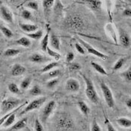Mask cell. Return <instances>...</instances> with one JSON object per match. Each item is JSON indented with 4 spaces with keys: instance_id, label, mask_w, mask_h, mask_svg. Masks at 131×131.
Returning <instances> with one entry per match:
<instances>
[{
    "instance_id": "6da1fadb",
    "label": "cell",
    "mask_w": 131,
    "mask_h": 131,
    "mask_svg": "<svg viewBox=\"0 0 131 131\" xmlns=\"http://www.w3.org/2000/svg\"><path fill=\"white\" fill-rule=\"evenodd\" d=\"M64 26L68 29L81 31L85 28V22L80 15L71 14L65 18L64 21Z\"/></svg>"
},
{
    "instance_id": "7a4b0ae2",
    "label": "cell",
    "mask_w": 131,
    "mask_h": 131,
    "mask_svg": "<svg viewBox=\"0 0 131 131\" xmlns=\"http://www.w3.org/2000/svg\"><path fill=\"white\" fill-rule=\"evenodd\" d=\"M81 77H82L83 80L85 84V95L88 97V99L91 101V103L94 104H97L99 103L100 98L98 96V94L96 91V89L94 85V83L90 78L87 77L85 74L81 73Z\"/></svg>"
},
{
    "instance_id": "3957f363",
    "label": "cell",
    "mask_w": 131,
    "mask_h": 131,
    "mask_svg": "<svg viewBox=\"0 0 131 131\" xmlns=\"http://www.w3.org/2000/svg\"><path fill=\"white\" fill-rule=\"evenodd\" d=\"M22 104V101L16 97H8L2 101L0 104L1 112L3 114H6L8 112L13 111Z\"/></svg>"
},
{
    "instance_id": "277c9868",
    "label": "cell",
    "mask_w": 131,
    "mask_h": 131,
    "mask_svg": "<svg viewBox=\"0 0 131 131\" xmlns=\"http://www.w3.org/2000/svg\"><path fill=\"white\" fill-rule=\"evenodd\" d=\"M56 127L61 130H71L73 127V121L66 113H63L58 118L56 121Z\"/></svg>"
},
{
    "instance_id": "5b68a950",
    "label": "cell",
    "mask_w": 131,
    "mask_h": 131,
    "mask_svg": "<svg viewBox=\"0 0 131 131\" xmlns=\"http://www.w3.org/2000/svg\"><path fill=\"white\" fill-rule=\"evenodd\" d=\"M100 86L106 105L110 108H113L115 106V99L110 88L103 81L100 82Z\"/></svg>"
},
{
    "instance_id": "8992f818",
    "label": "cell",
    "mask_w": 131,
    "mask_h": 131,
    "mask_svg": "<svg viewBox=\"0 0 131 131\" xmlns=\"http://www.w3.org/2000/svg\"><path fill=\"white\" fill-rule=\"evenodd\" d=\"M47 101V98L45 97H39L35 98V100L31 101L30 103H28V105L24 107V110L20 112V115L26 114L27 112L33 111V110H36L40 109V107L45 103V102Z\"/></svg>"
},
{
    "instance_id": "52a82bcc",
    "label": "cell",
    "mask_w": 131,
    "mask_h": 131,
    "mask_svg": "<svg viewBox=\"0 0 131 131\" xmlns=\"http://www.w3.org/2000/svg\"><path fill=\"white\" fill-rule=\"evenodd\" d=\"M78 40H79L81 44L82 45V47L85 48V50L87 51L89 54L93 55V56H96V57H97L99 59H103V60H105V59H106L108 58V56L106 54L101 52V51L97 50L94 47H92L91 44H89L86 41L82 40V38H78Z\"/></svg>"
},
{
    "instance_id": "ba28073f",
    "label": "cell",
    "mask_w": 131,
    "mask_h": 131,
    "mask_svg": "<svg viewBox=\"0 0 131 131\" xmlns=\"http://www.w3.org/2000/svg\"><path fill=\"white\" fill-rule=\"evenodd\" d=\"M56 106V103L55 101H49L43 108L41 114H40V120L42 122L45 123L47 121V119L50 117V115L52 114Z\"/></svg>"
},
{
    "instance_id": "9c48e42d",
    "label": "cell",
    "mask_w": 131,
    "mask_h": 131,
    "mask_svg": "<svg viewBox=\"0 0 131 131\" xmlns=\"http://www.w3.org/2000/svg\"><path fill=\"white\" fill-rule=\"evenodd\" d=\"M118 42L124 48L128 49L131 47L130 35L123 29L120 28L118 31Z\"/></svg>"
},
{
    "instance_id": "30bf717a",
    "label": "cell",
    "mask_w": 131,
    "mask_h": 131,
    "mask_svg": "<svg viewBox=\"0 0 131 131\" xmlns=\"http://www.w3.org/2000/svg\"><path fill=\"white\" fill-rule=\"evenodd\" d=\"M0 18L9 24H13L14 21L12 11L5 5L0 6Z\"/></svg>"
},
{
    "instance_id": "8fae6325",
    "label": "cell",
    "mask_w": 131,
    "mask_h": 131,
    "mask_svg": "<svg viewBox=\"0 0 131 131\" xmlns=\"http://www.w3.org/2000/svg\"><path fill=\"white\" fill-rule=\"evenodd\" d=\"M105 32L106 34L113 40V42L115 44L118 43V32L115 29L114 25L112 23H108L106 24L105 27Z\"/></svg>"
},
{
    "instance_id": "7c38bea8",
    "label": "cell",
    "mask_w": 131,
    "mask_h": 131,
    "mask_svg": "<svg viewBox=\"0 0 131 131\" xmlns=\"http://www.w3.org/2000/svg\"><path fill=\"white\" fill-rule=\"evenodd\" d=\"M65 89L71 93H77L80 89V83L76 79L70 78L65 82Z\"/></svg>"
},
{
    "instance_id": "4fadbf2b",
    "label": "cell",
    "mask_w": 131,
    "mask_h": 131,
    "mask_svg": "<svg viewBox=\"0 0 131 131\" xmlns=\"http://www.w3.org/2000/svg\"><path fill=\"white\" fill-rule=\"evenodd\" d=\"M78 2L85 5L91 10L95 12L100 11L102 8L101 0H78Z\"/></svg>"
},
{
    "instance_id": "5bb4252c",
    "label": "cell",
    "mask_w": 131,
    "mask_h": 131,
    "mask_svg": "<svg viewBox=\"0 0 131 131\" xmlns=\"http://www.w3.org/2000/svg\"><path fill=\"white\" fill-rule=\"evenodd\" d=\"M29 60L32 63L35 64H43L47 61H50V58H48L39 52H34L31 53L30 56H29Z\"/></svg>"
},
{
    "instance_id": "9a60e30c",
    "label": "cell",
    "mask_w": 131,
    "mask_h": 131,
    "mask_svg": "<svg viewBox=\"0 0 131 131\" xmlns=\"http://www.w3.org/2000/svg\"><path fill=\"white\" fill-rule=\"evenodd\" d=\"M26 71V68L18 63H16L14 64L11 69H10V75L12 77H20L22 76L23 74H24Z\"/></svg>"
},
{
    "instance_id": "2e32d148",
    "label": "cell",
    "mask_w": 131,
    "mask_h": 131,
    "mask_svg": "<svg viewBox=\"0 0 131 131\" xmlns=\"http://www.w3.org/2000/svg\"><path fill=\"white\" fill-rule=\"evenodd\" d=\"M49 44L50 45L52 49H53V50H55L56 51L60 50V40H59V38H58V36L56 34L52 33L51 35H50Z\"/></svg>"
},
{
    "instance_id": "e0dca14e",
    "label": "cell",
    "mask_w": 131,
    "mask_h": 131,
    "mask_svg": "<svg viewBox=\"0 0 131 131\" xmlns=\"http://www.w3.org/2000/svg\"><path fill=\"white\" fill-rule=\"evenodd\" d=\"M54 2H55V0H43L42 1V7H43V13L46 17H48L50 16Z\"/></svg>"
},
{
    "instance_id": "ac0fdd59",
    "label": "cell",
    "mask_w": 131,
    "mask_h": 131,
    "mask_svg": "<svg viewBox=\"0 0 131 131\" xmlns=\"http://www.w3.org/2000/svg\"><path fill=\"white\" fill-rule=\"evenodd\" d=\"M20 29L26 32V34L31 33L38 29V26L35 24H30V23H20L19 24Z\"/></svg>"
},
{
    "instance_id": "d6986e66",
    "label": "cell",
    "mask_w": 131,
    "mask_h": 131,
    "mask_svg": "<svg viewBox=\"0 0 131 131\" xmlns=\"http://www.w3.org/2000/svg\"><path fill=\"white\" fill-rule=\"evenodd\" d=\"M50 29L48 26L46 35L44 36H43V38H41V40H40V48H41L42 51H43V52H46L47 47H49L48 45H49V41H50Z\"/></svg>"
},
{
    "instance_id": "ffe728a7",
    "label": "cell",
    "mask_w": 131,
    "mask_h": 131,
    "mask_svg": "<svg viewBox=\"0 0 131 131\" xmlns=\"http://www.w3.org/2000/svg\"><path fill=\"white\" fill-rule=\"evenodd\" d=\"M27 124V118H22L21 120L14 124L10 128V131H17L20 130L21 129H23Z\"/></svg>"
},
{
    "instance_id": "44dd1931",
    "label": "cell",
    "mask_w": 131,
    "mask_h": 131,
    "mask_svg": "<svg viewBox=\"0 0 131 131\" xmlns=\"http://www.w3.org/2000/svg\"><path fill=\"white\" fill-rule=\"evenodd\" d=\"M77 106L79 110H80V112L85 116H88L90 113V108L89 106L87 105V103L85 102L82 101H79L77 102Z\"/></svg>"
},
{
    "instance_id": "7402d4cb",
    "label": "cell",
    "mask_w": 131,
    "mask_h": 131,
    "mask_svg": "<svg viewBox=\"0 0 131 131\" xmlns=\"http://www.w3.org/2000/svg\"><path fill=\"white\" fill-rule=\"evenodd\" d=\"M16 44L17 45H20L21 47H26V48H29L30 47L31 45V40L28 38V37H21L19 39L15 41Z\"/></svg>"
},
{
    "instance_id": "603a6c76",
    "label": "cell",
    "mask_w": 131,
    "mask_h": 131,
    "mask_svg": "<svg viewBox=\"0 0 131 131\" xmlns=\"http://www.w3.org/2000/svg\"><path fill=\"white\" fill-rule=\"evenodd\" d=\"M127 59H128V57H121L120 59H118V60L116 61V62L114 64V65L112 67V71H119L121 68H122V67L126 64Z\"/></svg>"
},
{
    "instance_id": "cb8c5ba5",
    "label": "cell",
    "mask_w": 131,
    "mask_h": 131,
    "mask_svg": "<svg viewBox=\"0 0 131 131\" xmlns=\"http://www.w3.org/2000/svg\"><path fill=\"white\" fill-rule=\"evenodd\" d=\"M117 124L124 128H130L131 127V119L125 118V117H121L117 118L116 120Z\"/></svg>"
},
{
    "instance_id": "d4e9b609",
    "label": "cell",
    "mask_w": 131,
    "mask_h": 131,
    "mask_svg": "<svg viewBox=\"0 0 131 131\" xmlns=\"http://www.w3.org/2000/svg\"><path fill=\"white\" fill-rule=\"evenodd\" d=\"M91 67L97 71L98 73H100L101 75H103V76H107L108 75V73H107L106 71L105 70V68L101 64H100L99 63L95 62V61H91Z\"/></svg>"
},
{
    "instance_id": "484cf974",
    "label": "cell",
    "mask_w": 131,
    "mask_h": 131,
    "mask_svg": "<svg viewBox=\"0 0 131 131\" xmlns=\"http://www.w3.org/2000/svg\"><path fill=\"white\" fill-rule=\"evenodd\" d=\"M26 35L28 36L29 38H31V39H34V40H38L43 38V30H41V29H38V30L34 31V32L26 34Z\"/></svg>"
},
{
    "instance_id": "4316f807",
    "label": "cell",
    "mask_w": 131,
    "mask_h": 131,
    "mask_svg": "<svg viewBox=\"0 0 131 131\" xmlns=\"http://www.w3.org/2000/svg\"><path fill=\"white\" fill-rule=\"evenodd\" d=\"M120 76L126 82L131 83V64L126 71L121 72L120 73Z\"/></svg>"
},
{
    "instance_id": "83f0119b",
    "label": "cell",
    "mask_w": 131,
    "mask_h": 131,
    "mask_svg": "<svg viewBox=\"0 0 131 131\" xmlns=\"http://www.w3.org/2000/svg\"><path fill=\"white\" fill-rule=\"evenodd\" d=\"M57 66H59L58 61H51L50 63H48L47 64H46V65L40 70V72H41L42 73L49 72V71H50L51 70L56 68Z\"/></svg>"
},
{
    "instance_id": "f1b7e54d",
    "label": "cell",
    "mask_w": 131,
    "mask_h": 131,
    "mask_svg": "<svg viewBox=\"0 0 131 131\" xmlns=\"http://www.w3.org/2000/svg\"><path fill=\"white\" fill-rule=\"evenodd\" d=\"M47 53L48 54V56L51 57V58H52V59H54L55 60L58 61L59 60L61 59V55L59 52H58V51L55 50H53V49H52L50 48V47H47Z\"/></svg>"
},
{
    "instance_id": "f546056e",
    "label": "cell",
    "mask_w": 131,
    "mask_h": 131,
    "mask_svg": "<svg viewBox=\"0 0 131 131\" xmlns=\"http://www.w3.org/2000/svg\"><path fill=\"white\" fill-rule=\"evenodd\" d=\"M20 53V50L19 49H14V48H8L5 50L4 52V56L6 57H14L17 56Z\"/></svg>"
},
{
    "instance_id": "4dcf8cb0",
    "label": "cell",
    "mask_w": 131,
    "mask_h": 131,
    "mask_svg": "<svg viewBox=\"0 0 131 131\" xmlns=\"http://www.w3.org/2000/svg\"><path fill=\"white\" fill-rule=\"evenodd\" d=\"M0 31L3 34V35L7 38H12L13 36H14V33L13 31L10 30L9 28L5 26H2V25H0Z\"/></svg>"
},
{
    "instance_id": "1f68e13d",
    "label": "cell",
    "mask_w": 131,
    "mask_h": 131,
    "mask_svg": "<svg viewBox=\"0 0 131 131\" xmlns=\"http://www.w3.org/2000/svg\"><path fill=\"white\" fill-rule=\"evenodd\" d=\"M8 89L10 93L14 94H20V87L14 82H10L8 85Z\"/></svg>"
},
{
    "instance_id": "d6a6232c",
    "label": "cell",
    "mask_w": 131,
    "mask_h": 131,
    "mask_svg": "<svg viewBox=\"0 0 131 131\" xmlns=\"http://www.w3.org/2000/svg\"><path fill=\"white\" fill-rule=\"evenodd\" d=\"M31 77H26L25 79H23L22 82H20V89L22 90H26L29 89V87L30 86L31 83Z\"/></svg>"
},
{
    "instance_id": "836d02e7",
    "label": "cell",
    "mask_w": 131,
    "mask_h": 131,
    "mask_svg": "<svg viewBox=\"0 0 131 131\" xmlns=\"http://www.w3.org/2000/svg\"><path fill=\"white\" fill-rule=\"evenodd\" d=\"M29 93L31 96H40V94H42V90H41V89H40L39 85H35L29 90Z\"/></svg>"
},
{
    "instance_id": "e575fe53",
    "label": "cell",
    "mask_w": 131,
    "mask_h": 131,
    "mask_svg": "<svg viewBox=\"0 0 131 131\" xmlns=\"http://www.w3.org/2000/svg\"><path fill=\"white\" fill-rule=\"evenodd\" d=\"M26 8L33 10H38L39 8V4L37 1H29L24 4Z\"/></svg>"
},
{
    "instance_id": "d590c367",
    "label": "cell",
    "mask_w": 131,
    "mask_h": 131,
    "mask_svg": "<svg viewBox=\"0 0 131 131\" xmlns=\"http://www.w3.org/2000/svg\"><path fill=\"white\" fill-rule=\"evenodd\" d=\"M59 83V80L58 78H53V79H51V80L47 82L46 86L49 89H52L55 87H56Z\"/></svg>"
},
{
    "instance_id": "8d00e7d4",
    "label": "cell",
    "mask_w": 131,
    "mask_h": 131,
    "mask_svg": "<svg viewBox=\"0 0 131 131\" xmlns=\"http://www.w3.org/2000/svg\"><path fill=\"white\" fill-rule=\"evenodd\" d=\"M21 17L26 20H31L32 18V14L28 9H23L21 11Z\"/></svg>"
},
{
    "instance_id": "74e56055",
    "label": "cell",
    "mask_w": 131,
    "mask_h": 131,
    "mask_svg": "<svg viewBox=\"0 0 131 131\" xmlns=\"http://www.w3.org/2000/svg\"><path fill=\"white\" fill-rule=\"evenodd\" d=\"M61 70L60 69H52L50 71L48 72V77L50 78V79H53V78H57L60 76L61 74Z\"/></svg>"
},
{
    "instance_id": "f35d334b",
    "label": "cell",
    "mask_w": 131,
    "mask_h": 131,
    "mask_svg": "<svg viewBox=\"0 0 131 131\" xmlns=\"http://www.w3.org/2000/svg\"><path fill=\"white\" fill-rule=\"evenodd\" d=\"M81 68L80 64L77 62H73V63H70L69 66V71L71 72H75V71H80Z\"/></svg>"
},
{
    "instance_id": "ab89813d",
    "label": "cell",
    "mask_w": 131,
    "mask_h": 131,
    "mask_svg": "<svg viewBox=\"0 0 131 131\" xmlns=\"http://www.w3.org/2000/svg\"><path fill=\"white\" fill-rule=\"evenodd\" d=\"M34 127H35V131H44L43 130V127L38 118H36L35 120V123H34Z\"/></svg>"
},
{
    "instance_id": "60d3db41",
    "label": "cell",
    "mask_w": 131,
    "mask_h": 131,
    "mask_svg": "<svg viewBox=\"0 0 131 131\" xmlns=\"http://www.w3.org/2000/svg\"><path fill=\"white\" fill-rule=\"evenodd\" d=\"M91 131H102L101 127L96 119H94L91 125Z\"/></svg>"
},
{
    "instance_id": "b9f144b4",
    "label": "cell",
    "mask_w": 131,
    "mask_h": 131,
    "mask_svg": "<svg viewBox=\"0 0 131 131\" xmlns=\"http://www.w3.org/2000/svg\"><path fill=\"white\" fill-rule=\"evenodd\" d=\"M75 48L80 55H85V50L80 43H75Z\"/></svg>"
},
{
    "instance_id": "7bdbcfd3",
    "label": "cell",
    "mask_w": 131,
    "mask_h": 131,
    "mask_svg": "<svg viewBox=\"0 0 131 131\" xmlns=\"http://www.w3.org/2000/svg\"><path fill=\"white\" fill-rule=\"evenodd\" d=\"M104 123H105V125L106 126V130H107V131H117L107 118H105V122Z\"/></svg>"
},
{
    "instance_id": "ee69618b",
    "label": "cell",
    "mask_w": 131,
    "mask_h": 131,
    "mask_svg": "<svg viewBox=\"0 0 131 131\" xmlns=\"http://www.w3.org/2000/svg\"><path fill=\"white\" fill-rule=\"evenodd\" d=\"M75 59V55L73 52H68L66 55V57H65V60L67 63H71Z\"/></svg>"
},
{
    "instance_id": "f6af8a7d",
    "label": "cell",
    "mask_w": 131,
    "mask_h": 131,
    "mask_svg": "<svg viewBox=\"0 0 131 131\" xmlns=\"http://www.w3.org/2000/svg\"><path fill=\"white\" fill-rule=\"evenodd\" d=\"M122 16L124 17H131V8H126L122 12Z\"/></svg>"
},
{
    "instance_id": "bcb514c9",
    "label": "cell",
    "mask_w": 131,
    "mask_h": 131,
    "mask_svg": "<svg viewBox=\"0 0 131 131\" xmlns=\"http://www.w3.org/2000/svg\"><path fill=\"white\" fill-rule=\"evenodd\" d=\"M125 105L130 110H131V97H128L125 101Z\"/></svg>"
},
{
    "instance_id": "7dc6e473",
    "label": "cell",
    "mask_w": 131,
    "mask_h": 131,
    "mask_svg": "<svg viewBox=\"0 0 131 131\" xmlns=\"http://www.w3.org/2000/svg\"><path fill=\"white\" fill-rule=\"evenodd\" d=\"M29 1H36V0H25V1H24V2H23L21 5H23L25 3H26L27 2H29Z\"/></svg>"
},
{
    "instance_id": "c3c4849f",
    "label": "cell",
    "mask_w": 131,
    "mask_h": 131,
    "mask_svg": "<svg viewBox=\"0 0 131 131\" xmlns=\"http://www.w3.org/2000/svg\"><path fill=\"white\" fill-rule=\"evenodd\" d=\"M118 1H120V2H121V1H122V0H118Z\"/></svg>"
}]
</instances>
